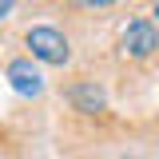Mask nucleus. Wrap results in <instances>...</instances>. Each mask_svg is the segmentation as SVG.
<instances>
[{
	"label": "nucleus",
	"mask_w": 159,
	"mask_h": 159,
	"mask_svg": "<svg viewBox=\"0 0 159 159\" xmlns=\"http://www.w3.org/2000/svg\"><path fill=\"white\" fill-rule=\"evenodd\" d=\"M28 48H32V60H40V64H68L72 60V48H68L64 32L48 28V24L28 28Z\"/></svg>",
	"instance_id": "nucleus-1"
},
{
	"label": "nucleus",
	"mask_w": 159,
	"mask_h": 159,
	"mask_svg": "<svg viewBox=\"0 0 159 159\" xmlns=\"http://www.w3.org/2000/svg\"><path fill=\"white\" fill-rule=\"evenodd\" d=\"M123 52L127 56H135V60H147V56H155L159 52V28L151 24V20H131L127 28H123Z\"/></svg>",
	"instance_id": "nucleus-2"
},
{
	"label": "nucleus",
	"mask_w": 159,
	"mask_h": 159,
	"mask_svg": "<svg viewBox=\"0 0 159 159\" xmlns=\"http://www.w3.org/2000/svg\"><path fill=\"white\" fill-rule=\"evenodd\" d=\"M8 84H12L16 96H28V99L44 96V72H40L32 60H12L8 64Z\"/></svg>",
	"instance_id": "nucleus-3"
},
{
	"label": "nucleus",
	"mask_w": 159,
	"mask_h": 159,
	"mask_svg": "<svg viewBox=\"0 0 159 159\" xmlns=\"http://www.w3.org/2000/svg\"><path fill=\"white\" fill-rule=\"evenodd\" d=\"M68 99H72V107H76V111H84V116H96V111H103V107H107L103 88H99V84H92V80L72 84V88H68Z\"/></svg>",
	"instance_id": "nucleus-4"
},
{
	"label": "nucleus",
	"mask_w": 159,
	"mask_h": 159,
	"mask_svg": "<svg viewBox=\"0 0 159 159\" xmlns=\"http://www.w3.org/2000/svg\"><path fill=\"white\" fill-rule=\"evenodd\" d=\"M88 8H111V4H119V0H84Z\"/></svg>",
	"instance_id": "nucleus-5"
},
{
	"label": "nucleus",
	"mask_w": 159,
	"mask_h": 159,
	"mask_svg": "<svg viewBox=\"0 0 159 159\" xmlns=\"http://www.w3.org/2000/svg\"><path fill=\"white\" fill-rule=\"evenodd\" d=\"M12 4H16V0H0V20L8 16V12H12Z\"/></svg>",
	"instance_id": "nucleus-6"
},
{
	"label": "nucleus",
	"mask_w": 159,
	"mask_h": 159,
	"mask_svg": "<svg viewBox=\"0 0 159 159\" xmlns=\"http://www.w3.org/2000/svg\"><path fill=\"white\" fill-rule=\"evenodd\" d=\"M155 16H159V0H155Z\"/></svg>",
	"instance_id": "nucleus-7"
}]
</instances>
